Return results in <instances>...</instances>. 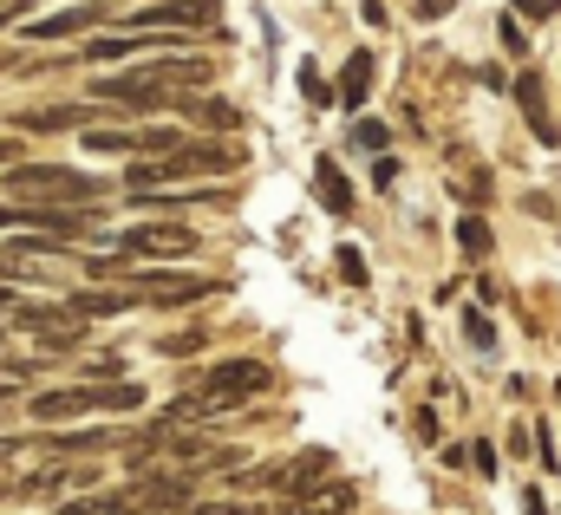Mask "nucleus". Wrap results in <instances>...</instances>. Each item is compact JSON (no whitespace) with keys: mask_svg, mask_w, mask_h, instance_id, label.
<instances>
[{"mask_svg":"<svg viewBox=\"0 0 561 515\" xmlns=\"http://www.w3.org/2000/svg\"><path fill=\"white\" fill-rule=\"evenodd\" d=\"M229 170H242V150H236V144H222V137H209V144H183V150H170V157H157V163H131V170H125V183H131V190L190 183V176L216 183V176H229Z\"/></svg>","mask_w":561,"mask_h":515,"instance_id":"2","label":"nucleus"},{"mask_svg":"<svg viewBox=\"0 0 561 515\" xmlns=\"http://www.w3.org/2000/svg\"><path fill=\"white\" fill-rule=\"evenodd\" d=\"M490 242H496V236H490V222L470 209V216L457 222V249H463V261H483V255H490Z\"/></svg>","mask_w":561,"mask_h":515,"instance_id":"18","label":"nucleus"},{"mask_svg":"<svg viewBox=\"0 0 561 515\" xmlns=\"http://www.w3.org/2000/svg\"><path fill=\"white\" fill-rule=\"evenodd\" d=\"M0 20H7V7H0Z\"/></svg>","mask_w":561,"mask_h":515,"instance_id":"34","label":"nucleus"},{"mask_svg":"<svg viewBox=\"0 0 561 515\" xmlns=\"http://www.w3.org/2000/svg\"><path fill=\"white\" fill-rule=\"evenodd\" d=\"M0 229H20V209L13 203H0Z\"/></svg>","mask_w":561,"mask_h":515,"instance_id":"31","label":"nucleus"},{"mask_svg":"<svg viewBox=\"0 0 561 515\" xmlns=\"http://www.w3.org/2000/svg\"><path fill=\"white\" fill-rule=\"evenodd\" d=\"M99 20H105V7H99V0H85V7L53 13V20H33V26H26V39H33V46H46V39H72V33H85V26H99Z\"/></svg>","mask_w":561,"mask_h":515,"instance_id":"11","label":"nucleus"},{"mask_svg":"<svg viewBox=\"0 0 561 515\" xmlns=\"http://www.w3.org/2000/svg\"><path fill=\"white\" fill-rule=\"evenodd\" d=\"M131 294L163 300V307H183V300L216 294V281H209V274H176V267H144V274H131Z\"/></svg>","mask_w":561,"mask_h":515,"instance_id":"7","label":"nucleus"},{"mask_svg":"<svg viewBox=\"0 0 561 515\" xmlns=\"http://www.w3.org/2000/svg\"><path fill=\"white\" fill-rule=\"evenodd\" d=\"M196 249V229H183L176 216L170 222H138V229H125L118 236V255H190Z\"/></svg>","mask_w":561,"mask_h":515,"instance_id":"8","label":"nucleus"},{"mask_svg":"<svg viewBox=\"0 0 561 515\" xmlns=\"http://www.w3.org/2000/svg\"><path fill=\"white\" fill-rule=\"evenodd\" d=\"M7 183H13V196L20 203H92L105 183L99 176H85V170H72V163H7Z\"/></svg>","mask_w":561,"mask_h":515,"instance_id":"4","label":"nucleus"},{"mask_svg":"<svg viewBox=\"0 0 561 515\" xmlns=\"http://www.w3.org/2000/svg\"><path fill=\"white\" fill-rule=\"evenodd\" d=\"M353 144H359V150H386V144H392V130L379 125V118H359V125H353Z\"/></svg>","mask_w":561,"mask_h":515,"instance_id":"22","label":"nucleus"},{"mask_svg":"<svg viewBox=\"0 0 561 515\" xmlns=\"http://www.w3.org/2000/svg\"><path fill=\"white\" fill-rule=\"evenodd\" d=\"M516 105H523L529 130H536V137H542V144L556 150V144H561V125L549 118V105H542V79H536V72H523V79H516Z\"/></svg>","mask_w":561,"mask_h":515,"instance_id":"12","label":"nucleus"},{"mask_svg":"<svg viewBox=\"0 0 561 515\" xmlns=\"http://www.w3.org/2000/svg\"><path fill=\"white\" fill-rule=\"evenodd\" d=\"M59 307H66V313L85 327V320H112V313H131V307H138V294H131V287H99V294H66Z\"/></svg>","mask_w":561,"mask_h":515,"instance_id":"10","label":"nucleus"},{"mask_svg":"<svg viewBox=\"0 0 561 515\" xmlns=\"http://www.w3.org/2000/svg\"><path fill=\"white\" fill-rule=\"evenodd\" d=\"M190 26H216V0H157L131 13L125 33H190Z\"/></svg>","mask_w":561,"mask_h":515,"instance_id":"6","label":"nucleus"},{"mask_svg":"<svg viewBox=\"0 0 561 515\" xmlns=\"http://www.w3.org/2000/svg\"><path fill=\"white\" fill-rule=\"evenodd\" d=\"M85 150H92V157H131V130H99V125H85Z\"/></svg>","mask_w":561,"mask_h":515,"instance_id":"19","label":"nucleus"},{"mask_svg":"<svg viewBox=\"0 0 561 515\" xmlns=\"http://www.w3.org/2000/svg\"><path fill=\"white\" fill-rule=\"evenodd\" d=\"M196 515H262V510H249V503H203Z\"/></svg>","mask_w":561,"mask_h":515,"instance_id":"26","label":"nucleus"},{"mask_svg":"<svg viewBox=\"0 0 561 515\" xmlns=\"http://www.w3.org/2000/svg\"><path fill=\"white\" fill-rule=\"evenodd\" d=\"M7 163H20V144H13V137H0V170H7Z\"/></svg>","mask_w":561,"mask_h":515,"instance_id":"30","label":"nucleus"},{"mask_svg":"<svg viewBox=\"0 0 561 515\" xmlns=\"http://www.w3.org/2000/svg\"><path fill=\"white\" fill-rule=\"evenodd\" d=\"M366 92H373V53L359 46V53L340 66V92H333V105H340V112H359V105H366Z\"/></svg>","mask_w":561,"mask_h":515,"instance_id":"14","label":"nucleus"},{"mask_svg":"<svg viewBox=\"0 0 561 515\" xmlns=\"http://www.w3.org/2000/svg\"><path fill=\"white\" fill-rule=\"evenodd\" d=\"M203 85H209V59H196V53H163V59H144V66H118L112 79L92 85V99L138 112V105H163L170 92H203Z\"/></svg>","mask_w":561,"mask_h":515,"instance_id":"1","label":"nucleus"},{"mask_svg":"<svg viewBox=\"0 0 561 515\" xmlns=\"http://www.w3.org/2000/svg\"><path fill=\"white\" fill-rule=\"evenodd\" d=\"M359 20L366 26H386V0H359Z\"/></svg>","mask_w":561,"mask_h":515,"instance_id":"27","label":"nucleus"},{"mask_svg":"<svg viewBox=\"0 0 561 515\" xmlns=\"http://www.w3.org/2000/svg\"><path fill=\"white\" fill-rule=\"evenodd\" d=\"M320 483H333V450H320V444H313V450H300L287 470H275V490L287 496V503H300V496H307V490H320Z\"/></svg>","mask_w":561,"mask_h":515,"instance_id":"9","label":"nucleus"},{"mask_svg":"<svg viewBox=\"0 0 561 515\" xmlns=\"http://www.w3.org/2000/svg\"><path fill=\"white\" fill-rule=\"evenodd\" d=\"M26 411H33V424H53V431H66V424H72V417H85V411H144V386H131V379H112V386L39 391Z\"/></svg>","mask_w":561,"mask_h":515,"instance_id":"3","label":"nucleus"},{"mask_svg":"<svg viewBox=\"0 0 561 515\" xmlns=\"http://www.w3.org/2000/svg\"><path fill=\"white\" fill-rule=\"evenodd\" d=\"M53 450H79V457H92V450H112V444H131V431H112V424H85V431H53L46 437Z\"/></svg>","mask_w":561,"mask_h":515,"instance_id":"15","label":"nucleus"},{"mask_svg":"<svg viewBox=\"0 0 561 515\" xmlns=\"http://www.w3.org/2000/svg\"><path fill=\"white\" fill-rule=\"evenodd\" d=\"M496 33H503V46H510L516 59L529 53V39H523V20H516V13H503V26H496Z\"/></svg>","mask_w":561,"mask_h":515,"instance_id":"25","label":"nucleus"},{"mask_svg":"<svg viewBox=\"0 0 561 515\" xmlns=\"http://www.w3.org/2000/svg\"><path fill=\"white\" fill-rule=\"evenodd\" d=\"M450 7H457V0H419V13H424V20H444Z\"/></svg>","mask_w":561,"mask_h":515,"instance_id":"29","label":"nucleus"},{"mask_svg":"<svg viewBox=\"0 0 561 515\" xmlns=\"http://www.w3.org/2000/svg\"><path fill=\"white\" fill-rule=\"evenodd\" d=\"M313 183H320V209H327V216H353V183L333 170V157L313 163Z\"/></svg>","mask_w":561,"mask_h":515,"instance_id":"17","label":"nucleus"},{"mask_svg":"<svg viewBox=\"0 0 561 515\" xmlns=\"http://www.w3.org/2000/svg\"><path fill=\"white\" fill-rule=\"evenodd\" d=\"M268 386H275V366L268 359H222V366L203 373V398L216 411H236L242 398H262Z\"/></svg>","mask_w":561,"mask_h":515,"instance_id":"5","label":"nucleus"},{"mask_svg":"<svg viewBox=\"0 0 561 515\" xmlns=\"http://www.w3.org/2000/svg\"><path fill=\"white\" fill-rule=\"evenodd\" d=\"M112 379H125V359H118V353L85 359V386H112Z\"/></svg>","mask_w":561,"mask_h":515,"instance_id":"20","label":"nucleus"},{"mask_svg":"<svg viewBox=\"0 0 561 515\" xmlns=\"http://www.w3.org/2000/svg\"><path fill=\"white\" fill-rule=\"evenodd\" d=\"M353 503H359L353 483H320V490H307L300 503H287V515H346Z\"/></svg>","mask_w":561,"mask_h":515,"instance_id":"16","label":"nucleus"},{"mask_svg":"<svg viewBox=\"0 0 561 515\" xmlns=\"http://www.w3.org/2000/svg\"><path fill=\"white\" fill-rule=\"evenodd\" d=\"M333 255H340V281L346 287H366V255L359 249H333Z\"/></svg>","mask_w":561,"mask_h":515,"instance_id":"23","label":"nucleus"},{"mask_svg":"<svg viewBox=\"0 0 561 515\" xmlns=\"http://www.w3.org/2000/svg\"><path fill=\"white\" fill-rule=\"evenodd\" d=\"M556 7H561V0H516V13H536V20H549Z\"/></svg>","mask_w":561,"mask_h":515,"instance_id":"28","label":"nucleus"},{"mask_svg":"<svg viewBox=\"0 0 561 515\" xmlns=\"http://www.w3.org/2000/svg\"><path fill=\"white\" fill-rule=\"evenodd\" d=\"M20 130H85L92 125V105H33V112H13Z\"/></svg>","mask_w":561,"mask_h":515,"instance_id":"13","label":"nucleus"},{"mask_svg":"<svg viewBox=\"0 0 561 515\" xmlns=\"http://www.w3.org/2000/svg\"><path fill=\"white\" fill-rule=\"evenodd\" d=\"M13 450H20V437H0V464H7V457H13Z\"/></svg>","mask_w":561,"mask_h":515,"instance_id":"32","label":"nucleus"},{"mask_svg":"<svg viewBox=\"0 0 561 515\" xmlns=\"http://www.w3.org/2000/svg\"><path fill=\"white\" fill-rule=\"evenodd\" d=\"M463 340H470L477 353H490V346H496V327H490V320H483V313L470 307V313H463Z\"/></svg>","mask_w":561,"mask_h":515,"instance_id":"21","label":"nucleus"},{"mask_svg":"<svg viewBox=\"0 0 561 515\" xmlns=\"http://www.w3.org/2000/svg\"><path fill=\"white\" fill-rule=\"evenodd\" d=\"M300 92H307V99H313V105H333V92H327V85H320V66H313V59H307V66H300Z\"/></svg>","mask_w":561,"mask_h":515,"instance_id":"24","label":"nucleus"},{"mask_svg":"<svg viewBox=\"0 0 561 515\" xmlns=\"http://www.w3.org/2000/svg\"><path fill=\"white\" fill-rule=\"evenodd\" d=\"M556 398H561V379H556Z\"/></svg>","mask_w":561,"mask_h":515,"instance_id":"33","label":"nucleus"}]
</instances>
